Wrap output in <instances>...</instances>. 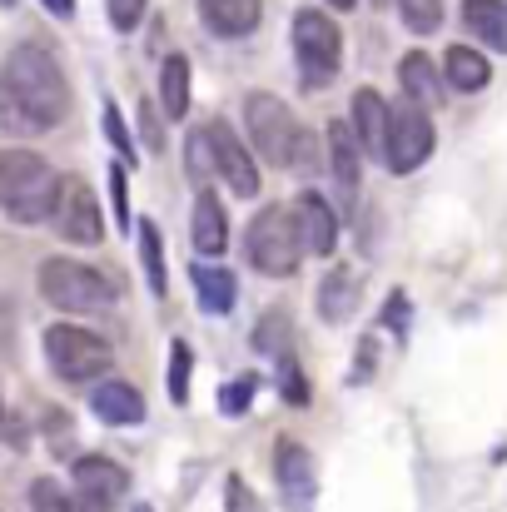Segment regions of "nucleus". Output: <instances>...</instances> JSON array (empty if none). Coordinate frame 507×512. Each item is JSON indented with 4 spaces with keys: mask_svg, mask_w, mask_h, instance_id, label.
<instances>
[{
    "mask_svg": "<svg viewBox=\"0 0 507 512\" xmlns=\"http://www.w3.org/2000/svg\"><path fill=\"white\" fill-rule=\"evenodd\" d=\"M398 80H403V95L413 100V105H438L443 100V80H438V65L428 60V55H403V65H398Z\"/></svg>",
    "mask_w": 507,
    "mask_h": 512,
    "instance_id": "19",
    "label": "nucleus"
},
{
    "mask_svg": "<svg viewBox=\"0 0 507 512\" xmlns=\"http://www.w3.org/2000/svg\"><path fill=\"white\" fill-rule=\"evenodd\" d=\"M140 259H145V284L155 299H165L169 279H165V239L155 224H140Z\"/></svg>",
    "mask_w": 507,
    "mask_h": 512,
    "instance_id": "25",
    "label": "nucleus"
},
{
    "mask_svg": "<svg viewBox=\"0 0 507 512\" xmlns=\"http://www.w3.org/2000/svg\"><path fill=\"white\" fill-rule=\"evenodd\" d=\"M199 15L214 35L224 40H239V35H254L259 25V0H199Z\"/></svg>",
    "mask_w": 507,
    "mask_h": 512,
    "instance_id": "15",
    "label": "nucleus"
},
{
    "mask_svg": "<svg viewBox=\"0 0 507 512\" xmlns=\"http://www.w3.org/2000/svg\"><path fill=\"white\" fill-rule=\"evenodd\" d=\"M383 130H388V105L373 90H358L353 95V135L368 155H383Z\"/></svg>",
    "mask_w": 507,
    "mask_h": 512,
    "instance_id": "20",
    "label": "nucleus"
},
{
    "mask_svg": "<svg viewBox=\"0 0 507 512\" xmlns=\"http://www.w3.org/2000/svg\"><path fill=\"white\" fill-rule=\"evenodd\" d=\"M353 299H358V284L348 279V269H334V274L319 284V314H324L329 324H343V319L358 309Z\"/></svg>",
    "mask_w": 507,
    "mask_h": 512,
    "instance_id": "24",
    "label": "nucleus"
},
{
    "mask_svg": "<svg viewBox=\"0 0 507 512\" xmlns=\"http://www.w3.org/2000/svg\"><path fill=\"white\" fill-rule=\"evenodd\" d=\"M204 145H209V165L219 179H229V189L239 199H254L259 194V170L249 160V150L239 145V135L229 130V120H209L204 125Z\"/></svg>",
    "mask_w": 507,
    "mask_h": 512,
    "instance_id": "11",
    "label": "nucleus"
},
{
    "mask_svg": "<svg viewBox=\"0 0 507 512\" xmlns=\"http://www.w3.org/2000/svg\"><path fill=\"white\" fill-rule=\"evenodd\" d=\"M105 10H110V25L115 30H135L140 15H145V0H105Z\"/></svg>",
    "mask_w": 507,
    "mask_h": 512,
    "instance_id": "34",
    "label": "nucleus"
},
{
    "mask_svg": "<svg viewBox=\"0 0 507 512\" xmlns=\"http://www.w3.org/2000/svg\"><path fill=\"white\" fill-rule=\"evenodd\" d=\"M110 199H115V219L125 224L130 219V194H125V165L110 170Z\"/></svg>",
    "mask_w": 507,
    "mask_h": 512,
    "instance_id": "35",
    "label": "nucleus"
},
{
    "mask_svg": "<svg viewBox=\"0 0 507 512\" xmlns=\"http://www.w3.org/2000/svg\"><path fill=\"white\" fill-rule=\"evenodd\" d=\"M40 294L45 304L65 309V314H100L115 304V289L105 274H95L90 264H75V259H45L40 264Z\"/></svg>",
    "mask_w": 507,
    "mask_h": 512,
    "instance_id": "4",
    "label": "nucleus"
},
{
    "mask_svg": "<svg viewBox=\"0 0 507 512\" xmlns=\"http://www.w3.org/2000/svg\"><path fill=\"white\" fill-rule=\"evenodd\" d=\"M45 358L65 383H90V378L110 373V343L90 329H75V324L45 329Z\"/></svg>",
    "mask_w": 507,
    "mask_h": 512,
    "instance_id": "6",
    "label": "nucleus"
},
{
    "mask_svg": "<svg viewBox=\"0 0 507 512\" xmlns=\"http://www.w3.org/2000/svg\"><path fill=\"white\" fill-rule=\"evenodd\" d=\"M329 160H334V179L353 194L358 179H363V145H358V135L348 130V120H334V125H329Z\"/></svg>",
    "mask_w": 507,
    "mask_h": 512,
    "instance_id": "17",
    "label": "nucleus"
},
{
    "mask_svg": "<svg viewBox=\"0 0 507 512\" xmlns=\"http://www.w3.org/2000/svg\"><path fill=\"white\" fill-rule=\"evenodd\" d=\"M189 373H194V353L184 339H174L169 348V398L174 403H189Z\"/></svg>",
    "mask_w": 507,
    "mask_h": 512,
    "instance_id": "28",
    "label": "nucleus"
},
{
    "mask_svg": "<svg viewBox=\"0 0 507 512\" xmlns=\"http://www.w3.org/2000/svg\"><path fill=\"white\" fill-rule=\"evenodd\" d=\"M5 100L30 130H50L70 115V85L65 70L55 65L50 50L40 45H15L5 60Z\"/></svg>",
    "mask_w": 507,
    "mask_h": 512,
    "instance_id": "1",
    "label": "nucleus"
},
{
    "mask_svg": "<svg viewBox=\"0 0 507 512\" xmlns=\"http://www.w3.org/2000/svg\"><path fill=\"white\" fill-rule=\"evenodd\" d=\"M274 483H279V498L289 512H314L319 498V473H314V453L294 438H279L274 448Z\"/></svg>",
    "mask_w": 507,
    "mask_h": 512,
    "instance_id": "10",
    "label": "nucleus"
},
{
    "mask_svg": "<svg viewBox=\"0 0 507 512\" xmlns=\"http://www.w3.org/2000/svg\"><path fill=\"white\" fill-rule=\"evenodd\" d=\"M140 130H145V145H150V150H165V125H160V115L150 110V100H145V110H140Z\"/></svg>",
    "mask_w": 507,
    "mask_h": 512,
    "instance_id": "36",
    "label": "nucleus"
},
{
    "mask_svg": "<svg viewBox=\"0 0 507 512\" xmlns=\"http://www.w3.org/2000/svg\"><path fill=\"white\" fill-rule=\"evenodd\" d=\"M75 493L90 498V503H100V508H115V503L130 493V473H125L120 463L90 453V458L75 463Z\"/></svg>",
    "mask_w": 507,
    "mask_h": 512,
    "instance_id": "12",
    "label": "nucleus"
},
{
    "mask_svg": "<svg viewBox=\"0 0 507 512\" xmlns=\"http://www.w3.org/2000/svg\"><path fill=\"white\" fill-rule=\"evenodd\" d=\"M329 5H334V10H353V0H329Z\"/></svg>",
    "mask_w": 507,
    "mask_h": 512,
    "instance_id": "38",
    "label": "nucleus"
},
{
    "mask_svg": "<svg viewBox=\"0 0 507 512\" xmlns=\"http://www.w3.org/2000/svg\"><path fill=\"white\" fill-rule=\"evenodd\" d=\"M284 339H289V319H284V314L259 319V329H254V348H259V353H284Z\"/></svg>",
    "mask_w": 507,
    "mask_h": 512,
    "instance_id": "31",
    "label": "nucleus"
},
{
    "mask_svg": "<svg viewBox=\"0 0 507 512\" xmlns=\"http://www.w3.org/2000/svg\"><path fill=\"white\" fill-rule=\"evenodd\" d=\"M463 25L483 45L507 50V0H463Z\"/></svg>",
    "mask_w": 507,
    "mask_h": 512,
    "instance_id": "18",
    "label": "nucleus"
},
{
    "mask_svg": "<svg viewBox=\"0 0 507 512\" xmlns=\"http://www.w3.org/2000/svg\"><path fill=\"white\" fill-rule=\"evenodd\" d=\"M224 512H264V503L249 493L244 478H229V483H224Z\"/></svg>",
    "mask_w": 507,
    "mask_h": 512,
    "instance_id": "32",
    "label": "nucleus"
},
{
    "mask_svg": "<svg viewBox=\"0 0 507 512\" xmlns=\"http://www.w3.org/2000/svg\"><path fill=\"white\" fill-rule=\"evenodd\" d=\"M0 423H5V413H0Z\"/></svg>",
    "mask_w": 507,
    "mask_h": 512,
    "instance_id": "40",
    "label": "nucleus"
},
{
    "mask_svg": "<svg viewBox=\"0 0 507 512\" xmlns=\"http://www.w3.org/2000/svg\"><path fill=\"white\" fill-rule=\"evenodd\" d=\"M160 110H165V120L189 115V60L184 55H169L160 65Z\"/></svg>",
    "mask_w": 507,
    "mask_h": 512,
    "instance_id": "23",
    "label": "nucleus"
},
{
    "mask_svg": "<svg viewBox=\"0 0 507 512\" xmlns=\"http://www.w3.org/2000/svg\"><path fill=\"white\" fill-rule=\"evenodd\" d=\"M135 512H150V508H135Z\"/></svg>",
    "mask_w": 507,
    "mask_h": 512,
    "instance_id": "39",
    "label": "nucleus"
},
{
    "mask_svg": "<svg viewBox=\"0 0 507 512\" xmlns=\"http://www.w3.org/2000/svg\"><path fill=\"white\" fill-rule=\"evenodd\" d=\"M289 209H294V224H299L304 254H334L338 219H334V209H329V199H324V194H314V189H304Z\"/></svg>",
    "mask_w": 507,
    "mask_h": 512,
    "instance_id": "13",
    "label": "nucleus"
},
{
    "mask_svg": "<svg viewBox=\"0 0 507 512\" xmlns=\"http://www.w3.org/2000/svg\"><path fill=\"white\" fill-rule=\"evenodd\" d=\"M304 259V239H299V224H294V209L284 204H269L254 214L249 224V264L269 279H289Z\"/></svg>",
    "mask_w": 507,
    "mask_h": 512,
    "instance_id": "3",
    "label": "nucleus"
},
{
    "mask_svg": "<svg viewBox=\"0 0 507 512\" xmlns=\"http://www.w3.org/2000/svg\"><path fill=\"white\" fill-rule=\"evenodd\" d=\"M55 194H60V174L50 170L40 155L30 150H5L0 155V209L15 224H40L55 214Z\"/></svg>",
    "mask_w": 507,
    "mask_h": 512,
    "instance_id": "2",
    "label": "nucleus"
},
{
    "mask_svg": "<svg viewBox=\"0 0 507 512\" xmlns=\"http://www.w3.org/2000/svg\"><path fill=\"white\" fill-rule=\"evenodd\" d=\"M398 15L413 35H433L443 25V0H398Z\"/></svg>",
    "mask_w": 507,
    "mask_h": 512,
    "instance_id": "27",
    "label": "nucleus"
},
{
    "mask_svg": "<svg viewBox=\"0 0 507 512\" xmlns=\"http://www.w3.org/2000/svg\"><path fill=\"white\" fill-rule=\"evenodd\" d=\"M194 289H199L204 314H229L234 299H239L234 274H229V269H214V264H194Z\"/></svg>",
    "mask_w": 507,
    "mask_h": 512,
    "instance_id": "22",
    "label": "nucleus"
},
{
    "mask_svg": "<svg viewBox=\"0 0 507 512\" xmlns=\"http://www.w3.org/2000/svg\"><path fill=\"white\" fill-rule=\"evenodd\" d=\"M30 503H35V512H105L100 503H90V498H80V493L65 498L55 478H35V483H30Z\"/></svg>",
    "mask_w": 507,
    "mask_h": 512,
    "instance_id": "26",
    "label": "nucleus"
},
{
    "mask_svg": "<svg viewBox=\"0 0 507 512\" xmlns=\"http://www.w3.org/2000/svg\"><path fill=\"white\" fill-rule=\"evenodd\" d=\"M105 135H110V145L120 150V160L130 165V160H135V145H130V130H125V120H120L115 105H105Z\"/></svg>",
    "mask_w": 507,
    "mask_h": 512,
    "instance_id": "33",
    "label": "nucleus"
},
{
    "mask_svg": "<svg viewBox=\"0 0 507 512\" xmlns=\"http://www.w3.org/2000/svg\"><path fill=\"white\" fill-rule=\"evenodd\" d=\"M279 393H284L294 408H304V403H309V383H304V373H299L294 353H279Z\"/></svg>",
    "mask_w": 507,
    "mask_h": 512,
    "instance_id": "29",
    "label": "nucleus"
},
{
    "mask_svg": "<svg viewBox=\"0 0 507 512\" xmlns=\"http://www.w3.org/2000/svg\"><path fill=\"white\" fill-rule=\"evenodd\" d=\"M254 393H259V378H254V373H239L234 383H224L219 408H224V413H244V408L254 403Z\"/></svg>",
    "mask_w": 507,
    "mask_h": 512,
    "instance_id": "30",
    "label": "nucleus"
},
{
    "mask_svg": "<svg viewBox=\"0 0 507 512\" xmlns=\"http://www.w3.org/2000/svg\"><path fill=\"white\" fill-rule=\"evenodd\" d=\"M55 234L65 244H100L105 239V219H100V204L90 194L85 179H60V194H55Z\"/></svg>",
    "mask_w": 507,
    "mask_h": 512,
    "instance_id": "9",
    "label": "nucleus"
},
{
    "mask_svg": "<svg viewBox=\"0 0 507 512\" xmlns=\"http://www.w3.org/2000/svg\"><path fill=\"white\" fill-rule=\"evenodd\" d=\"M378 5H388V0H378Z\"/></svg>",
    "mask_w": 507,
    "mask_h": 512,
    "instance_id": "41",
    "label": "nucleus"
},
{
    "mask_svg": "<svg viewBox=\"0 0 507 512\" xmlns=\"http://www.w3.org/2000/svg\"><path fill=\"white\" fill-rule=\"evenodd\" d=\"M443 75H448V85L453 90H483L488 85V75H493V65H488V55L483 50H468V45H453L448 50V60H443Z\"/></svg>",
    "mask_w": 507,
    "mask_h": 512,
    "instance_id": "21",
    "label": "nucleus"
},
{
    "mask_svg": "<svg viewBox=\"0 0 507 512\" xmlns=\"http://www.w3.org/2000/svg\"><path fill=\"white\" fill-rule=\"evenodd\" d=\"M90 408H95V418L110 423V428H135V423H145V398H140V388L125 383V378L95 383Z\"/></svg>",
    "mask_w": 507,
    "mask_h": 512,
    "instance_id": "14",
    "label": "nucleus"
},
{
    "mask_svg": "<svg viewBox=\"0 0 507 512\" xmlns=\"http://www.w3.org/2000/svg\"><path fill=\"white\" fill-rule=\"evenodd\" d=\"M433 155V120L423 105H393L383 130V165L393 174H413Z\"/></svg>",
    "mask_w": 507,
    "mask_h": 512,
    "instance_id": "8",
    "label": "nucleus"
},
{
    "mask_svg": "<svg viewBox=\"0 0 507 512\" xmlns=\"http://www.w3.org/2000/svg\"><path fill=\"white\" fill-rule=\"evenodd\" d=\"M40 5H45L50 15H60V20H65V15H75V0H40Z\"/></svg>",
    "mask_w": 507,
    "mask_h": 512,
    "instance_id": "37",
    "label": "nucleus"
},
{
    "mask_svg": "<svg viewBox=\"0 0 507 512\" xmlns=\"http://www.w3.org/2000/svg\"><path fill=\"white\" fill-rule=\"evenodd\" d=\"M189 239H194V249H199V254H224V244H229V219H224V204H219L209 189H199V199H194V224H189Z\"/></svg>",
    "mask_w": 507,
    "mask_h": 512,
    "instance_id": "16",
    "label": "nucleus"
},
{
    "mask_svg": "<svg viewBox=\"0 0 507 512\" xmlns=\"http://www.w3.org/2000/svg\"><path fill=\"white\" fill-rule=\"evenodd\" d=\"M294 55H299V80L309 90H324L338 75L343 60V30L324 10H299L294 15Z\"/></svg>",
    "mask_w": 507,
    "mask_h": 512,
    "instance_id": "5",
    "label": "nucleus"
},
{
    "mask_svg": "<svg viewBox=\"0 0 507 512\" xmlns=\"http://www.w3.org/2000/svg\"><path fill=\"white\" fill-rule=\"evenodd\" d=\"M244 120H249V140L269 165H294V145H299V120L289 115V105L279 95L254 90L244 100Z\"/></svg>",
    "mask_w": 507,
    "mask_h": 512,
    "instance_id": "7",
    "label": "nucleus"
}]
</instances>
